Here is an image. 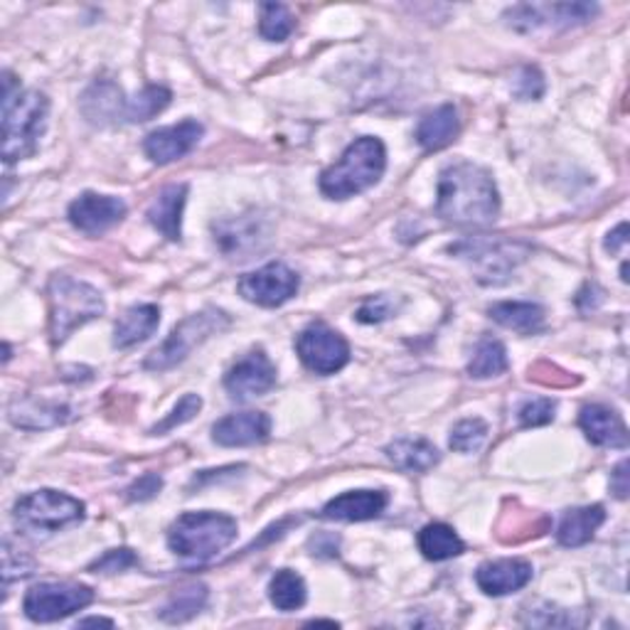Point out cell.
Listing matches in <instances>:
<instances>
[{"instance_id": "1", "label": "cell", "mask_w": 630, "mask_h": 630, "mask_svg": "<svg viewBox=\"0 0 630 630\" xmlns=\"http://www.w3.org/2000/svg\"><path fill=\"white\" fill-rule=\"evenodd\" d=\"M436 212L453 225H491L500 212V195H497L491 172L475 162H453L443 168L439 176Z\"/></svg>"}, {"instance_id": "2", "label": "cell", "mask_w": 630, "mask_h": 630, "mask_svg": "<svg viewBox=\"0 0 630 630\" xmlns=\"http://www.w3.org/2000/svg\"><path fill=\"white\" fill-rule=\"evenodd\" d=\"M49 101L43 91H20L10 72L3 75V160L35 156L47 126Z\"/></svg>"}, {"instance_id": "3", "label": "cell", "mask_w": 630, "mask_h": 630, "mask_svg": "<svg viewBox=\"0 0 630 630\" xmlns=\"http://www.w3.org/2000/svg\"><path fill=\"white\" fill-rule=\"evenodd\" d=\"M387 168V150L374 136H362L345 148L338 162L320 172V192L330 200H348L374 188Z\"/></svg>"}, {"instance_id": "4", "label": "cell", "mask_w": 630, "mask_h": 630, "mask_svg": "<svg viewBox=\"0 0 630 630\" xmlns=\"http://www.w3.org/2000/svg\"><path fill=\"white\" fill-rule=\"evenodd\" d=\"M237 540V520L222 513H185L168 530V547L182 559L207 562Z\"/></svg>"}, {"instance_id": "5", "label": "cell", "mask_w": 630, "mask_h": 630, "mask_svg": "<svg viewBox=\"0 0 630 630\" xmlns=\"http://www.w3.org/2000/svg\"><path fill=\"white\" fill-rule=\"evenodd\" d=\"M49 333L53 342L63 345L81 325L99 318L104 313V299L101 293L85 281H77L67 273H57L49 279Z\"/></svg>"}, {"instance_id": "6", "label": "cell", "mask_w": 630, "mask_h": 630, "mask_svg": "<svg viewBox=\"0 0 630 630\" xmlns=\"http://www.w3.org/2000/svg\"><path fill=\"white\" fill-rule=\"evenodd\" d=\"M85 503L57 491H37L20 497L15 505V525L27 535H55L69 525L85 520Z\"/></svg>"}, {"instance_id": "7", "label": "cell", "mask_w": 630, "mask_h": 630, "mask_svg": "<svg viewBox=\"0 0 630 630\" xmlns=\"http://www.w3.org/2000/svg\"><path fill=\"white\" fill-rule=\"evenodd\" d=\"M229 325V318L222 311L207 308L202 313L190 315V318L182 320L176 330L168 335V340L160 345L158 350L148 355L146 360V370L154 372H166L172 370L176 364L188 358L192 348L200 342H205L210 335L222 333Z\"/></svg>"}, {"instance_id": "8", "label": "cell", "mask_w": 630, "mask_h": 630, "mask_svg": "<svg viewBox=\"0 0 630 630\" xmlns=\"http://www.w3.org/2000/svg\"><path fill=\"white\" fill-rule=\"evenodd\" d=\"M530 247L520 241L507 239H463L453 244L451 254L469 259L475 263L477 279L483 283H503L515 271L520 261H525Z\"/></svg>"}, {"instance_id": "9", "label": "cell", "mask_w": 630, "mask_h": 630, "mask_svg": "<svg viewBox=\"0 0 630 630\" xmlns=\"http://www.w3.org/2000/svg\"><path fill=\"white\" fill-rule=\"evenodd\" d=\"M94 601L89 586L63 582V584H37L30 588L23 601V611L35 623H55L72 616Z\"/></svg>"}, {"instance_id": "10", "label": "cell", "mask_w": 630, "mask_h": 630, "mask_svg": "<svg viewBox=\"0 0 630 630\" xmlns=\"http://www.w3.org/2000/svg\"><path fill=\"white\" fill-rule=\"evenodd\" d=\"M598 15L596 3H522L505 13L507 25L517 33L537 30H569Z\"/></svg>"}, {"instance_id": "11", "label": "cell", "mask_w": 630, "mask_h": 630, "mask_svg": "<svg viewBox=\"0 0 630 630\" xmlns=\"http://www.w3.org/2000/svg\"><path fill=\"white\" fill-rule=\"evenodd\" d=\"M296 352L315 374H335L350 362V345L338 330L325 323H313L299 335Z\"/></svg>"}, {"instance_id": "12", "label": "cell", "mask_w": 630, "mask_h": 630, "mask_svg": "<svg viewBox=\"0 0 630 630\" xmlns=\"http://www.w3.org/2000/svg\"><path fill=\"white\" fill-rule=\"evenodd\" d=\"M299 273L281 261L247 273L239 279V293L244 301L257 303L261 308H279L299 293Z\"/></svg>"}, {"instance_id": "13", "label": "cell", "mask_w": 630, "mask_h": 630, "mask_svg": "<svg viewBox=\"0 0 630 630\" xmlns=\"http://www.w3.org/2000/svg\"><path fill=\"white\" fill-rule=\"evenodd\" d=\"M69 222L85 235H104L111 227H116L126 217V202L111 195H97V192H85L72 205H69Z\"/></svg>"}, {"instance_id": "14", "label": "cell", "mask_w": 630, "mask_h": 630, "mask_svg": "<svg viewBox=\"0 0 630 630\" xmlns=\"http://www.w3.org/2000/svg\"><path fill=\"white\" fill-rule=\"evenodd\" d=\"M277 384V368L263 350H254L227 372L225 387L235 400H251L267 394Z\"/></svg>"}, {"instance_id": "15", "label": "cell", "mask_w": 630, "mask_h": 630, "mask_svg": "<svg viewBox=\"0 0 630 630\" xmlns=\"http://www.w3.org/2000/svg\"><path fill=\"white\" fill-rule=\"evenodd\" d=\"M202 134H205L202 124L188 119L180 121L176 126H166L154 131V134H148L144 150L150 160L158 162V166H168V162H176L182 156H188L190 150L200 144Z\"/></svg>"}, {"instance_id": "16", "label": "cell", "mask_w": 630, "mask_h": 630, "mask_svg": "<svg viewBox=\"0 0 630 630\" xmlns=\"http://www.w3.org/2000/svg\"><path fill=\"white\" fill-rule=\"evenodd\" d=\"M578 426H582L586 439L594 446H604V449H628L630 436L626 421L611 406L586 404L582 414H578Z\"/></svg>"}, {"instance_id": "17", "label": "cell", "mask_w": 630, "mask_h": 630, "mask_svg": "<svg viewBox=\"0 0 630 630\" xmlns=\"http://www.w3.org/2000/svg\"><path fill=\"white\" fill-rule=\"evenodd\" d=\"M532 582V564L525 559H497L475 572V584L487 596H507Z\"/></svg>"}, {"instance_id": "18", "label": "cell", "mask_w": 630, "mask_h": 630, "mask_svg": "<svg viewBox=\"0 0 630 630\" xmlns=\"http://www.w3.org/2000/svg\"><path fill=\"white\" fill-rule=\"evenodd\" d=\"M271 421L263 412H241L232 414L220 419L212 429V439L220 446H227V449H235V446H251L261 443L269 439Z\"/></svg>"}, {"instance_id": "19", "label": "cell", "mask_w": 630, "mask_h": 630, "mask_svg": "<svg viewBox=\"0 0 630 630\" xmlns=\"http://www.w3.org/2000/svg\"><path fill=\"white\" fill-rule=\"evenodd\" d=\"M390 497L382 491H350L333 497V500L323 507V517L325 520L340 522H364L380 517Z\"/></svg>"}, {"instance_id": "20", "label": "cell", "mask_w": 630, "mask_h": 630, "mask_svg": "<svg viewBox=\"0 0 630 630\" xmlns=\"http://www.w3.org/2000/svg\"><path fill=\"white\" fill-rule=\"evenodd\" d=\"M126 99L111 79H99L91 85L85 97H81V114H85L91 124H114V121L124 119Z\"/></svg>"}, {"instance_id": "21", "label": "cell", "mask_w": 630, "mask_h": 630, "mask_svg": "<svg viewBox=\"0 0 630 630\" xmlns=\"http://www.w3.org/2000/svg\"><path fill=\"white\" fill-rule=\"evenodd\" d=\"M10 421L20 429H27V431H45V429H53V426L59 424H67L72 419V409L65 404H49V402H40L33 400V396H27V400H15L10 404L8 409Z\"/></svg>"}, {"instance_id": "22", "label": "cell", "mask_w": 630, "mask_h": 630, "mask_svg": "<svg viewBox=\"0 0 630 630\" xmlns=\"http://www.w3.org/2000/svg\"><path fill=\"white\" fill-rule=\"evenodd\" d=\"M185 200L188 185H168L148 207V222L170 241H180L182 237V210H185Z\"/></svg>"}, {"instance_id": "23", "label": "cell", "mask_w": 630, "mask_h": 630, "mask_svg": "<svg viewBox=\"0 0 630 630\" xmlns=\"http://www.w3.org/2000/svg\"><path fill=\"white\" fill-rule=\"evenodd\" d=\"M606 522V510L601 505L574 507L566 510L556 527V540L562 547H582L594 540L598 527Z\"/></svg>"}, {"instance_id": "24", "label": "cell", "mask_w": 630, "mask_h": 630, "mask_svg": "<svg viewBox=\"0 0 630 630\" xmlns=\"http://www.w3.org/2000/svg\"><path fill=\"white\" fill-rule=\"evenodd\" d=\"M459 131V111H455L453 104H443L421 119L419 128H416V140H419L424 150H441L453 144Z\"/></svg>"}, {"instance_id": "25", "label": "cell", "mask_w": 630, "mask_h": 630, "mask_svg": "<svg viewBox=\"0 0 630 630\" xmlns=\"http://www.w3.org/2000/svg\"><path fill=\"white\" fill-rule=\"evenodd\" d=\"M160 323V308L154 303L146 306H134L121 315L114 328V345L119 350L134 348V345L148 340L156 333Z\"/></svg>"}, {"instance_id": "26", "label": "cell", "mask_w": 630, "mask_h": 630, "mask_svg": "<svg viewBox=\"0 0 630 630\" xmlns=\"http://www.w3.org/2000/svg\"><path fill=\"white\" fill-rule=\"evenodd\" d=\"M390 461L404 473H426L439 463V451L426 439H396L387 446Z\"/></svg>"}, {"instance_id": "27", "label": "cell", "mask_w": 630, "mask_h": 630, "mask_svg": "<svg viewBox=\"0 0 630 630\" xmlns=\"http://www.w3.org/2000/svg\"><path fill=\"white\" fill-rule=\"evenodd\" d=\"M491 318L500 323L503 328L515 330L520 335H532L544 328V308L537 303H522V301H507L495 303L491 308Z\"/></svg>"}, {"instance_id": "28", "label": "cell", "mask_w": 630, "mask_h": 630, "mask_svg": "<svg viewBox=\"0 0 630 630\" xmlns=\"http://www.w3.org/2000/svg\"><path fill=\"white\" fill-rule=\"evenodd\" d=\"M419 552L431 559V562H446V559H453L465 552V544L459 535H455L453 527L443 522L426 525L419 532Z\"/></svg>"}, {"instance_id": "29", "label": "cell", "mask_w": 630, "mask_h": 630, "mask_svg": "<svg viewBox=\"0 0 630 630\" xmlns=\"http://www.w3.org/2000/svg\"><path fill=\"white\" fill-rule=\"evenodd\" d=\"M207 598H210V592H207V586H202V584L180 588V592L172 594L168 598V604L160 608V618L166 623H185L207 606Z\"/></svg>"}, {"instance_id": "30", "label": "cell", "mask_w": 630, "mask_h": 630, "mask_svg": "<svg viewBox=\"0 0 630 630\" xmlns=\"http://www.w3.org/2000/svg\"><path fill=\"white\" fill-rule=\"evenodd\" d=\"M507 368H510V360H507V350L500 340L483 338L481 342H477L473 360L469 364L471 378L491 380V378H497V374H503Z\"/></svg>"}, {"instance_id": "31", "label": "cell", "mask_w": 630, "mask_h": 630, "mask_svg": "<svg viewBox=\"0 0 630 630\" xmlns=\"http://www.w3.org/2000/svg\"><path fill=\"white\" fill-rule=\"evenodd\" d=\"M269 598L279 611H296V608L306 604L308 592H306V584H303V578L296 572H291V569H281V572L271 578Z\"/></svg>"}, {"instance_id": "32", "label": "cell", "mask_w": 630, "mask_h": 630, "mask_svg": "<svg viewBox=\"0 0 630 630\" xmlns=\"http://www.w3.org/2000/svg\"><path fill=\"white\" fill-rule=\"evenodd\" d=\"M170 89L160 85H148L144 91H138L136 97L126 99V111L124 119L131 124H140V121H150L158 116L160 111H166L170 104Z\"/></svg>"}, {"instance_id": "33", "label": "cell", "mask_w": 630, "mask_h": 630, "mask_svg": "<svg viewBox=\"0 0 630 630\" xmlns=\"http://www.w3.org/2000/svg\"><path fill=\"white\" fill-rule=\"evenodd\" d=\"M261 18H259V33L269 43H283L296 27V18L291 10L281 3H261Z\"/></svg>"}, {"instance_id": "34", "label": "cell", "mask_w": 630, "mask_h": 630, "mask_svg": "<svg viewBox=\"0 0 630 630\" xmlns=\"http://www.w3.org/2000/svg\"><path fill=\"white\" fill-rule=\"evenodd\" d=\"M487 439V424L481 419H465L453 426L451 449L459 453H475Z\"/></svg>"}, {"instance_id": "35", "label": "cell", "mask_w": 630, "mask_h": 630, "mask_svg": "<svg viewBox=\"0 0 630 630\" xmlns=\"http://www.w3.org/2000/svg\"><path fill=\"white\" fill-rule=\"evenodd\" d=\"M202 409V400L198 394H185L182 400L178 402L176 409L170 412V416H166L160 424H156L154 429H150V436H160V434H168L176 429V426L188 424L190 419H195V414Z\"/></svg>"}, {"instance_id": "36", "label": "cell", "mask_w": 630, "mask_h": 630, "mask_svg": "<svg viewBox=\"0 0 630 630\" xmlns=\"http://www.w3.org/2000/svg\"><path fill=\"white\" fill-rule=\"evenodd\" d=\"M544 77L537 67H522L520 72L515 77V85H513V94L522 101H535L544 94Z\"/></svg>"}, {"instance_id": "37", "label": "cell", "mask_w": 630, "mask_h": 630, "mask_svg": "<svg viewBox=\"0 0 630 630\" xmlns=\"http://www.w3.org/2000/svg\"><path fill=\"white\" fill-rule=\"evenodd\" d=\"M556 404L552 400H532L520 406V424L522 426H547L554 421Z\"/></svg>"}, {"instance_id": "38", "label": "cell", "mask_w": 630, "mask_h": 630, "mask_svg": "<svg viewBox=\"0 0 630 630\" xmlns=\"http://www.w3.org/2000/svg\"><path fill=\"white\" fill-rule=\"evenodd\" d=\"M138 564V556L131 552V550H111L106 552L101 559H97L94 564L89 569L91 572H101V574H116V572H124V569Z\"/></svg>"}, {"instance_id": "39", "label": "cell", "mask_w": 630, "mask_h": 630, "mask_svg": "<svg viewBox=\"0 0 630 630\" xmlns=\"http://www.w3.org/2000/svg\"><path fill=\"white\" fill-rule=\"evenodd\" d=\"M33 569H35V564L30 562L27 556L10 550V544L3 547V582H5V586L13 582V578L30 576L33 574Z\"/></svg>"}, {"instance_id": "40", "label": "cell", "mask_w": 630, "mask_h": 630, "mask_svg": "<svg viewBox=\"0 0 630 630\" xmlns=\"http://www.w3.org/2000/svg\"><path fill=\"white\" fill-rule=\"evenodd\" d=\"M394 311H396V306L390 296H374L368 303H362V308L358 311V320L360 323H382V320H387Z\"/></svg>"}, {"instance_id": "41", "label": "cell", "mask_w": 630, "mask_h": 630, "mask_svg": "<svg viewBox=\"0 0 630 630\" xmlns=\"http://www.w3.org/2000/svg\"><path fill=\"white\" fill-rule=\"evenodd\" d=\"M160 487H162L160 475L146 473L144 477H138V481L128 487V500H131V503L154 500V497L160 493Z\"/></svg>"}, {"instance_id": "42", "label": "cell", "mask_w": 630, "mask_h": 630, "mask_svg": "<svg viewBox=\"0 0 630 630\" xmlns=\"http://www.w3.org/2000/svg\"><path fill=\"white\" fill-rule=\"evenodd\" d=\"M611 491L618 500H626L630 483H628V461H621L616 465V471L611 473Z\"/></svg>"}, {"instance_id": "43", "label": "cell", "mask_w": 630, "mask_h": 630, "mask_svg": "<svg viewBox=\"0 0 630 630\" xmlns=\"http://www.w3.org/2000/svg\"><path fill=\"white\" fill-rule=\"evenodd\" d=\"M628 225L623 222V225H618L611 235H608V239H606V249L608 251H621V249H626V244H628Z\"/></svg>"}, {"instance_id": "44", "label": "cell", "mask_w": 630, "mask_h": 630, "mask_svg": "<svg viewBox=\"0 0 630 630\" xmlns=\"http://www.w3.org/2000/svg\"><path fill=\"white\" fill-rule=\"evenodd\" d=\"M79 628H87V626H106V628H114V621H109V618H85V621L77 623Z\"/></svg>"}, {"instance_id": "45", "label": "cell", "mask_w": 630, "mask_h": 630, "mask_svg": "<svg viewBox=\"0 0 630 630\" xmlns=\"http://www.w3.org/2000/svg\"><path fill=\"white\" fill-rule=\"evenodd\" d=\"M311 626H333V628H338V623H335V621H311Z\"/></svg>"}]
</instances>
